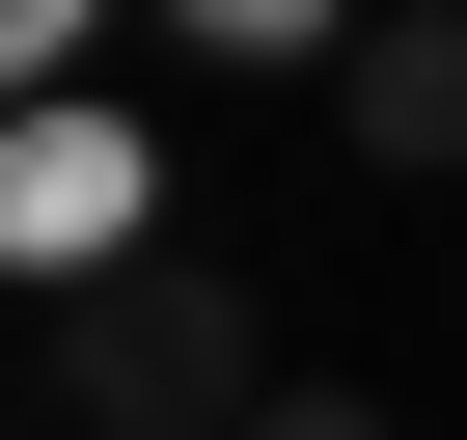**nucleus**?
Returning a JSON list of instances; mask_svg holds the SVG:
<instances>
[{
    "mask_svg": "<svg viewBox=\"0 0 467 440\" xmlns=\"http://www.w3.org/2000/svg\"><path fill=\"white\" fill-rule=\"evenodd\" d=\"M28 385H56V440H248L275 413V330H248L220 248H138V276H56L28 303Z\"/></svg>",
    "mask_w": 467,
    "mask_h": 440,
    "instance_id": "nucleus-1",
    "label": "nucleus"
},
{
    "mask_svg": "<svg viewBox=\"0 0 467 440\" xmlns=\"http://www.w3.org/2000/svg\"><path fill=\"white\" fill-rule=\"evenodd\" d=\"M0 248H28V303H56V276H138V138H110L83 83L0 138Z\"/></svg>",
    "mask_w": 467,
    "mask_h": 440,
    "instance_id": "nucleus-2",
    "label": "nucleus"
},
{
    "mask_svg": "<svg viewBox=\"0 0 467 440\" xmlns=\"http://www.w3.org/2000/svg\"><path fill=\"white\" fill-rule=\"evenodd\" d=\"M330 138L358 165H467V0H385V28L330 56Z\"/></svg>",
    "mask_w": 467,
    "mask_h": 440,
    "instance_id": "nucleus-3",
    "label": "nucleus"
},
{
    "mask_svg": "<svg viewBox=\"0 0 467 440\" xmlns=\"http://www.w3.org/2000/svg\"><path fill=\"white\" fill-rule=\"evenodd\" d=\"M165 28H192V56H358L330 0H165Z\"/></svg>",
    "mask_w": 467,
    "mask_h": 440,
    "instance_id": "nucleus-4",
    "label": "nucleus"
},
{
    "mask_svg": "<svg viewBox=\"0 0 467 440\" xmlns=\"http://www.w3.org/2000/svg\"><path fill=\"white\" fill-rule=\"evenodd\" d=\"M83 28H110V0H0V56H28V110H56V56H83Z\"/></svg>",
    "mask_w": 467,
    "mask_h": 440,
    "instance_id": "nucleus-5",
    "label": "nucleus"
},
{
    "mask_svg": "<svg viewBox=\"0 0 467 440\" xmlns=\"http://www.w3.org/2000/svg\"><path fill=\"white\" fill-rule=\"evenodd\" d=\"M248 440H385V413H358V385H275V413H248Z\"/></svg>",
    "mask_w": 467,
    "mask_h": 440,
    "instance_id": "nucleus-6",
    "label": "nucleus"
}]
</instances>
